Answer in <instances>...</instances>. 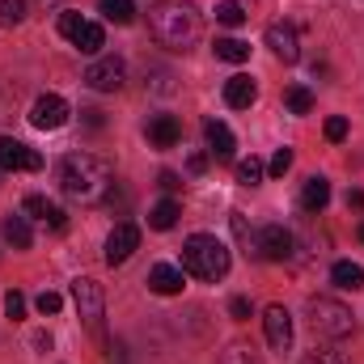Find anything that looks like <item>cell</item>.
I'll return each mask as SVG.
<instances>
[{
    "label": "cell",
    "mask_w": 364,
    "mask_h": 364,
    "mask_svg": "<svg viewBox=\"0 0 364 364\" xmlns=\"http://www.w3.org/2000/svg\"><path fill=\"white\" fill-rule=\"evenodd\" d=\"M81 114H85V123H90V127H102V110H81Z\"/></svg>",
    "instance_id": "obj_40"
},
{
    "label": "cell",
    "mask_w": 364,
    "mask_h": 364,
    "mask_svg": "<svg viewBox=\"0 0 364 364\" xmlns=\"http://www.w3.org/2000/svg\"><path fill=\"white\" fill-rule=\"evenodd\" d=\"M288 170H292V149H279L272 157V166H267V174H272V178H284Z\"/></svg>",
    "instance_id": "obj_31"
},
{
    "label": "cell",
    "mask_w": 364,
    "mask_h": 364,
    "mask_svg": "<svg viewBox=\"0 0 364 364\" xmlns=\"http://www.w3.org/2000/svg\"><path fill=\"white\" fill-rule=\"evenodd\" d=\"M26 216H34V220H43L47 229H55V233H64L68 229V216H64V208L60 203H51L47 195H26Z\"/></svg>",
    "instance_id": "obj_14"
},
{
    "label": "cell",
    "mask_w": 364,
    "mask_h": 364,
    "mask_svg": "<svg viewBox=\"0 0 364 364\" xmlns=\"http://www.w3.org/2000/svg\"><path fill=\"white\" fill-rule=\"evenodd\" d=\"M255 97H259V85H255L246 73H237V77H229V81H225V102H229L233 110H250V106H255Z\"/></svg>",
    "instance_id": "obj_18"
},
{
    "label": "cell",
    "mask_w": 364,
    "mask_h": 364,
    "mask_svg": "<svg viewBox=\"0 0 364 364\" xmlns=\"http://www.w3.org/2000/svg\"><path fill=\"white\" fill-rule=\"evenodd\" d=\"M326 203H331V182L318 174V178L305 182V191H301V208H305V212H322Z\"/></svg>",
    "instance_id": "obj_21"
},
{
    "label": "cell",
    "mask_w": 364,
    "mask_h": 364,
    "mask_svg": "<svg viewBox=\"0 0 364 364\" xmlns=\"http://www.w3.org/2000/svg\"><path fill=\"white\" fill-rule=\"evenodd\" d=\"M263 331H267V343H272V352H288L292 348V314L284 309V305H267V314H263Z\"/></svg>",
    "instance_id": "obj_10"
},
{
    "label": "cell",
    "mask_w": 364,
    "mask_h": 364,
    "mask_svg": "<svg viewBox=\"0 0 364 364\" xmlns=\"http://www.w3.org/2000/svg\"><path fill=\"white\" fill-rule=\"evenodd\" d=\"M216 21H220V26H229V30H237V26L246 21L242 0H220V4H216Z\"/></svg>",
    "instance_id": "obj_28"
},
{
    "label": "cell",
    "mask_w": 364,
    "mask_h": 364,
    "mask_svg": "<svg viewBox=\"0 0 364 364\" xmlns=\"http://www.w3.org/2000/svg\"><path fill=\"white\" fill-rule=\"evenodd\" d=\"M0 170H43V157L34 153V149H26L21 140H13V136H0Z\"/></svg>",
    "instance_id": "obj_11"
},
{
    "label": "cell",
    "mask_w": 364,
    "mask_h": 364,
    "mask_svg": "<svg viewBox=\"0 0 364 364\" xmlns=\"http://www.w3.org/2000/svg\"><path fill=\"white\" fill-rule=\"evenodd\" d=\"M60 34L81 51V55H97L106 47V30L97 21H85L81 13H60Z\"/></svg>",
    "instance_id": "obj_6"
},
{
    "label": "cell",
    "mask_w": 364,
    "mask_h": 364,
    "mask_svg": "<svg viewBox=\"0 0 364 364\" xmlns=\"http://www.w3.org/2000/svg\"><path fill=\"white\" fill-rule=\"evenodd\" d=\"M212 51H216V60H225V64H246V60H250V47H246L242 38H216Z\"/></svg>",
    "instance_id": "obj_23"
},
{
    "label": "cell",
    "mask_w": 364,
    "mask_h": 364,
    "mask_svg": "<svg viewBox=\"0 0 364 364\" xmlns=\"http://www.w3.org/2000/svg\"><path fill=\"white\" fill-rule=\"evenodd\" d=\"M229 225H233V237H237V246H242L246 255H259V233L250 229V220H246L242 212H233V216H229Z\"/></svg>",
    "instance_id": "obj_25"
},
{
    "label": "cell",
    "mask_w": 364,
    "mask_h": 364,
    "mask_svg": "<svg viewBox=\"0 0 364 364\" xmlns=\"http://www.w3.org/2000/svg\"><path fill=\"white\" fill-rule=\"evenodd\" d=\"M229 263H233L229 259V246L216 242V237H208V233H195V237L182 242V272L203 279V284L225 279L229 275Z\"/></svg>",
    "instance_id": "obj_3"
},
{
    "label": "cell",
    "mask_w": 364,
    "mask_h": 364,
    "mask_svg": "<svg viewBox=\"0 0 364 364\" xmlns=\"http://www.w3.org/2000/svg\"><path fill=\"white\" fill-rule=\"evenodd\" d=\"M136 250H140V229H136V225H127V220H123V225H114V229H110V237H106V263H110V267H119V263H127Z\"/></svg>",
    "instance_id": "obj_9"
},
{
    "label": "cell",
    "mask_w": 364,
    "mask_h": 364,
    "mask_svg": "<svg viewBox=\"0 0 364 364\" xmlns=\"http://www.w3.org/2000/svg\"><path fill=\"white\" fill-rule=\"evenodd\" d=\"M182 284H186V272L182 267H170V263H157L153 272H149V288L157 292V296H178Z\"/></svg>",
    "instance_id": "obj_17"
},
{
    "label": "cell",
    "mask_w": 364,
    "mask_h": 364,
    "mask_svg": "<svg viewBox=\"0 0 364 364\" xmlns=\"http://www.w3.org/2000/svg\"><path fill=\"white\" fill-rule=\"evenodd\" d=\"M284 106H288L292 114H309V110H314V93L305 90V85H288V93H284Z\"/></svg>",
    "instance_id": "obj_27"
},
{
    "label": "cell",
    "mask_w": 364,
    "mask_h": 364,
    "mask_svg": "<svg viewBox=\"0 0 364 364\" xmlns=\"http://www.w3.org/2000/svg\"><path fill=\"white\" fill-rule=\"evenodd\" d=\"M263 174H267V166H263L259 157H246V161L237 166V182H242V186H259Z\"/></svg>",
    "instance_id": "obj_29"
},
{
    "label": "cell",
    "mask_w": 364,
    "mask_h": 364,
    "mask_svg": "<svg viewBox=\"0 0 364 364\" xmlns=\"http://www.w3.org/2000/svg\"><path fill=\"white\" fill-rule=\"evenodd\" d=\"M178 216H182V203H178V199H161V203L149 212V225L166 233V229H174V225H178Z\"/></svg>",
    "instance_id": "obj_22"
},
{
    "label": "cell",
    "mask_w": 364,
    "mask_h": 364,
    "mask_svg": "<svg viewBox=\"0 0 364 364\" xmlns=\"http://www.w3.org/2000/svg\"><path fill=\"white\" fill-rule=\"evenodd\" d=\"M60 191L81 208H97L114 195V166L93 153H68L60 161Z\"/></svg>",
    "instance_id": "obj_1"
},
{
    "label": "cell",
    "mask_w": 364,
    "mask_h": 364,
    "mask_svg": "<svg viewBox=\"0 0 364 364\" xmlns=\"http://www.w3.org/2000/svg\"><path fill=\"white\" fill-rule=\"evenodd\" d=\"M123 81H127V64H123L119 55H102V60H93L90 73H85V85L97 90V93L123 90Z\"/></svg>",
    "instance_id": "obj_7"
},
{
    "label": "cell",
    "mask_w": 364,
    "mask_h": 364,
    "mask_svg": "<svg viewBox=\"0 0 364 364\" xmlns=\"http://www.w3.org/2000/svg\"><path fill=\"white\" fill-rule=\"evenodd\" d=\"M38 4H43V9H55V4H64V0H38Z\"/></svg>",
    "instance_id": "obj_41"
},
{
    "label": "cell",
    "mask_w": 364,
    "mask_h": 364,
    "mask_svg": "<svg viewBox=\"0 0 364 364\" xmlns=\"http://www.w3.org/2000/svg\"><path fill=\"white\" fill-rule=\"evenodd\" d=\"M348 208H356V212H364V191H348Z\"/></svg>",
    "instance_id": "obj_39"
},
{
    "label": "cell",
    "mask_w": 364,
    "mask_h": 364,
    "mask_svg": "<svg viewBox=\"0 0 364 364\" xmlns=\"http://www.w3.org/2000/svg\"><path fill=\"white\" fill-rule=\"evenodd\" d=\"M73 301H77V314L81 322L90 326V335H102V318H106V296H102V284L81 275L73 279Z\"/></svg>",
    "instance_id": "obj_5"
},
{
    "label": "cell",
    "mask_w": 364,
    "mask_h": 364,
    "mask_svg": "<svg viewBox=\"0 0 364 364\" xmlns=\"http://www.w3.org/2000/svg\"><path fill=\"white\" fill-rule=\"evenodd\" d=\"M229 314H233V318H237V322H246V318H250V314H255V305H250V301H246V296H233V301H229Z\"/></svg>",
    "instance_id": "obj_36"
},
{
    "label": "cell",
    "mask_w": 364,
    "mask_h": 364,
    "mask_svg": "<svg viewBox=\"0 0 364 364\" xmlns=\"http://www.w3.org/2000/svg\"><path fill=\"white\" fill-rule=\"evenodd\" d=\"M34 305H38V314L47 318V314H60V305H64V301H60V292H43Z\"/></svg>",
    "instance_id": "obj_35"
},
{
    "label": "cell",
    "mask_w": 364,
    "mask_h": 364,
    "mask_svg": "<svg viewBox=\"0 0 364 364\" xmlns=\"http://www.w3.org/2000/svg\"><path fill=\"white\" fill-rule=\"evenodd\" d=\"M182 140V123L174 114H153L149 119V144L153 149H174Z\"/></svg>",
    "instance_id": "obj_16"
},
{
    "label": "cell",
    "mask_w": 364,
    "mask_h": 364,
    "mask_svg": "<svg viewBox=\"0 0 364 364\" xmlns=\"http://www.w3.org/2000/svg\"><path fill=\"white\" fill-rule=\"evenodd\" d=\"M199 9L191 4V0H157L153 9H149V30H153V38L161 43V47H170V51H186L195 38H199Z\"/></svg>",
    "instance_id": "obj_2"
},
{
    "label": "cell",
    "mask_w": 364,
    "mask_h": 364,
    "mask_svg": "<svg viewBox=\"0 0 364 364\" xmlns=\"http://www.w3.org/2000/svg\"><path fill=\"white\" fill-rule=\"evenodd\" d=\"M305 314H309L314 335H322V339H348V335L356 331L352 309H348L343 301H335V296H314V301L305 305Z\"/></svg>",
    "instance_id": "obj_4"
},
{
    "label": "cell",
    "mask_w": 364,
    "mask_h": 364,
    "mask_svg": "<svg viewBox=\"0 0 364 364\" xmlns=\"http://www.w3.org/2000/svg\"><path fill=\"white\" fill-rule=\"evenodd\" d=\"M157 182H161V191H170V195L182 186V178L174 174V170H161V174H157Z\"/></svg>",
    "instance_id": "obj_37"
},
{
    "label": "cell",
    "mask_w": 364,
    "mask_h": 364,
    "mask_svg": "<svg viewBox=\"0 0 364 364\" xmlns=\"http://www.w3.org/2000/svg\"><path fill=\"white\" fill-rule=\"evenodd\" d=\"M26 21V0H0V26H21Z\"/></svg>",
    "instance_id": "obj_30"
},
{
    "label": "cell",
    "mask_w": 364,
    "mask_h": 364,
    "mask_svg": "<svg viewBox=\"0 0 364 364\" xmlns=\"http://www.w3.org/2000/svg\"><path fill=\"white\" fill-rule=\"evenodd\" d=\"M267 47H272L275 60L296 64V60H301V38H296V26H288V21H272V26H267Z\"/></svg>",
    "instance_id": "obj_12"
},
{
    "label": "cell",
    "mask_w": 364,
    "mask_h": 364,
    "mask_svg": "<svg viewBox=\"0 0 364 364\" xmlns=\"http://www.w3.org/2000/svg\"><path fill=\"white\" fill-rule=\"evenodd\" d=\"M68 102L60 97V93H43L34 106H30V123L38 127V132H60L64 123H68Z\"/></svg>",
    "instance_id": "obj_8"
},
{
    "label": "cell",
    "mask_w": 364,
    "mask_h": 364,
    "mask_svg": "<svg viewBox=\"0 0 364 364\" xmlns=\"http://www.w3.org/2000/svg\"><path fill=\"white\" fill-rule=\"evenodd\" d=\"M203 136H208V153H212L216 161H233L237 140H233V132H229L220 119H208V123H203Z\"/></svg>",
    "instance_id": "obj_15"
},
{
    "label": "cell",
    "mask_w": 364,
    "mask_h": 364,
    "mask_svg": "<svg viewBox=\"0 0 364 364\" xmlns=\"http://www.w3.org/2000/svg\"><path fill=\"white\" fill-rule=\"evenodd\" d=\"M0 233H4V242H9L13 250H30V242H34V229H30L26 216H9V220L0 225Z\"/></svg>",
    "instance_id": "obj_20"
},
{
    "label": "cell",
    "mask_w": 364,
    "mask_h": 364,
    "mask_svg": "<svg viewBox=\"0 0 364 364\" xmlns=\"http://www.w3.org/2000/svg\"><path fill=\"white\" fill-rule=\"evenodd\" d=\"M97 9H102V17L114 21V26H132V21H136V4H132V0H97Z\"/></svg>",
    "instance_id": "obj_24"
},
{
    "label": "cell",
    "mask_w": 364,
    "mask_h": 364,
    "mask_svg": "<svg viewBox=\"0 0 364 364\" xmlns=\"http://www.w3.org/2000/svg\"><path fill=\"white\" fill-rule=\"evenodd\" d=\"M360 242H364V225H360Z\"/></svg>",
    "instance_id": "obj_42"
},
{
    "label": "cell",
    "mask_w": 364,
    "mask_h": 364,
    "mask_svg": "<svg viewBox=\"0 0 364 364\" xmlns=\"http://www.w3.org/2000/svg\"><path fill=\"white\" fill-rule=\"evenodd\" d=\"M220 364H263V360H259V352H255L250 343L237 339V343H229V348L220 352Z\"/></svg>",
    "instance_id": "obj_26"
},
{
    "label": "cell",
    "mask_w": 364,
    "mask_h": 364,
    "mask_svg": "<svg viewBox=\"0 0 364 364\" xmlns=\"http://www.w3.org/2000/svg\"><path fill=\"white\" fill-rule=\"evenodd\" d=\"M4 314H9L13 322H21V318H26V296H21V292H9V296H4Z\"/></svg>",
    "instance_id": "obj_33"
},
{
    "label": "cell",
    "mask_w": 364,
    "mask_h": 364,
    "mask_svg": "<svg viewBox=\"0 0 364 364\" xmlns=\"http://www.w3.org/2000/svg\"><path fill=\"white\" fill-rule=\"evenodd\" d=\"M259 259H267V263H284V259H292V233H288L284 225H267V229H259Z\"/></svg>",
    "instance_id": "obj_13"
},
{
    "label": "cell",
    "mask_w": 364,
    "mask_h": 364,
    "mask_svg": "<svg viewBox=\"0 0 364 364\" xmlns=\"http://www.w3.org/2000/svg\"><path fill=\"white\" fill-rule=\"evenodd\" d=\"M331 284L343 288V292H356V288H364V267L352 263V259H339V263L331 267Z\"/></svg>",
    "instance_id": "obj_19"
},
{
    "label": "cell",
    "mask_w": 364,
    "mask_h": 364,
    "mask_svg": "<svg viewBox=\"0 0 364 364\" xmlns=\"http://www.w3.org/2000/svg\"><path fill=\"white\" fill-rule=\"evenodd\" d=\"M301 364H348V356L343 352H309Z\"/></svg>",
    "instance_id": "obj_34"
},
{
    "label": "cell",
    "mask_w": 364,
    "mask_h": 364,
    "mask_svg": "<svg viewBox=\"0 0 364 364\" xmlns=\"http://www.w3.org/2000/svg\"><path fill=\"white\" fill-rule=\"evenodd\" d=\"M186 170H191V174H203V170H208V157H203V153H191Z\"/></svg>",
    "instance_id": "obj_38"
},
{
    "label": "cell",
    "mask_w": 364,
    "mask_h": 364,
    "mask_svg": "<svg viewBox=\"0 0 364 364\" xmlns=\"http://www.w3.org/2000/svg\"><path fill=\"white\" fill-rule=\"evenodd\" d=\"M326 140H331V144H339V140H348V119H343V114H335V119H326Z\"/></svg>",
    "instance_id": "obj_32"
}]
</instances>
